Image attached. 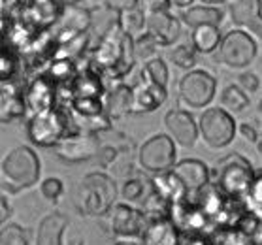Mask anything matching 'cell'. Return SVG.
Returning a JSON list of instances; mask_svg holds the SVG:
<instances>
[{
	"label": "cell",
	"instance_id": "6da1fadb",
	"mask_svg": "<svg viewBox=\"0 0 262 245\" xmlns=\"http://www.w3.org/2000/svg\"><path fill=\"white\" fill-rule=\"evenodd\" d=\"M91 64L102 79H123L136 64L134 38L125 34L117 23L100 36L91 53Z\"/></svg>",
	"mask_w": 262,
	"mask_h": 245
},
{
	"label": "cell",
	"instance_id": "7a4b0ae2",
	"mask_svg": "<svg viewBox=\"0 0 262 245\" xmlns=\"http://www.w3.org/2000/svg\"><path fill=\"white\" fill-rule=\"evenodd\" d=\"M255 175L256 172L253 170V164L242 153H230L223 157L211 170V181L219 185L221 191L236 200H245L255 181Z\"/></svg>",
	"mask_w": 262,
	"mask_h": 245
},
{
	"label": "cell",
	"instance_id": "3957f363",
	"mask_svg": "<svg viewBox=\"0 0 262 245\" xmlns=\"http://www.w3.org/2000/svg\"><path fill=\"white\" fill-rule=\"evenodd\" d=\"M117 200V185L112 175L104 172L87 173L78 191V208L83 215H107Z\"/></svg>",
	"mask_w": 262,
	"mask_h": 245
},
{
	"label": "cell",
	"instance_id": "277c9868",
	"mask_svg": "<svg viewBox=\"0 0 262 245\" xmlns=\"http://www.w3.org/2000/svg\"><path fill=\"white\" fill-rule=\"evenodd\" d=\"M42 173V162L36 151L29 145H21L10 151L2 161V181L4 189L23 191L34 187Z\"/></svg>",
	"mask_w": 262,
	"mask_h": 245
},
{
	"label": "cell",
	"instance_id": "5b68a950",
	"mask_svg": "<svg viewBox=\"0 0 262 245\" xmlns=\"http://www.w3.org/2000/svg\"><path fill=\"white\" fill-rule=\"evenodd\" d=\"M138 164L149 173H162L173 170L178 164L176 142L168 134H153L138 149Z\"/></svg>",
	"mask_w": 262,
	"mask_h": 245
},
{
	"label": "cell",
	"instance_id": "8992f818",
	"mask_svg": "<svg viewBox=\"0 0 262 245\" xmlns=\"http://www.w3.org/2000/svg\"><path fill=\"white\" fill-rule=\"evenodd\" d=\"M198 128L200 138L208 147L223 149L232 144L238 132V123L234 121V115L228 114L225 108H206L198 119Z\"/></svg>",
	"mask_w": 262,
	"mask_h": 245
},
{
	"label": "cell",
	"instance_id": "52a82bcc",
	"mask_svg": "<svg viewBox=\"0 0 262 245\" xmlns=\"http://www.w3.org/2000/svg\"><path fill=\"white\" fill-rule=\"evenodd\" d=\"M68 134V117L59 108L30 115L27 136L38 147H57Z\"/></svg>",
	"mask_w": 262,
	"mask_h": 245
},
{
	"label": "cell",
	"instance_id": "ba28073f",
	"mask_svg": "<svg viewBox=\"0 0 262 245\" xmlns=\"http://www.w3.org/2000/svg\"><path fill=\"white\" fill-rule=\"evenodd\" d=\"M179 104L187 109L208 108L217 93V79L208 70H189L178 83Z\"/></svg>",
	"mask_w": 262,
	"mask_h": 245
},
{
	"label": "cell",
	"instance_id": "9c48e42d",
	"mask_svg": "<svg viewBox=\"0 0 262 245\" xmlns=\"http://www.w3.org/2000/svg\"><path fill=\"white\" fill-rule=\"evenodd\" d=\"M256 51L258 48L253 34H249L247 30L234 29L223 36V42L217 49V60L232 70H242L255 60Z\"/></svg>",
	"mask_w": 262,
	"mask_h": 245
},
{
	"label": "cell",
	"instance_id": "30bf717a",
	"mask_svg": "<svg viewBox=\"0 0 262 245\" xmlns=\"http://www.w3.org/2000/svg\"><path fill=\"white\" fill-rule=\"evenodd\" d=\"M102 145L100 134H89V132H68L62 142L55 147V153L62 162L78 164V162L96 159Z\"/></svg>",
	"mask_w": 262,
	"mask_h": 245
},
{
	"label": "cell",
	"instance_id": "8fae6325",
	"mask_svg": "<svg viewBox=\"0 0 262 245\" xmlns=\"http://www.w3.org/2000/svg\"><path fill=\"white\" fill-rule=\"evenodd\" d=\"M107 221L112 234L119 238H134L142 236L149 219L142 209L132 208L130 204H115L107 213Z\"/></svg>",
	"mask_w": 262,
	"mask_h": 245
},
{
	"label": "cell",
	"instance_id": "7c38bea8",
	"mask_svg": "<svg viewBox=\"0 0 262 245\" xmlns=\"http://www.w3.org/2000/svg\"><path fill=\"white\" fill-rule=\"evenodd\" d=\"M57 91L59 85L49 74H40L36 76L30 85L25 91V100H27V109H30V114H42V112H49L55 109V100H57Z\"/></svg>",
	"mask_w": 262,
	"mask_h": 245
},
{
	"label": "cell",
	"instance_id": "4fadbf2b",
	"mask_svg": "<svg viewBox=\"0 0 262 245\" xmlns=\"http://www.w3.org/2000/svg\"><path fill=\"white\" fill-rule=\"evenodd\" d=\"M164 126H166V134L172 138L176 144H179L181 147H192L196 144L198 136H200V128L198 123L194 121L187 109H170L164 115Z\"/></svg>",
	"mask_w": 262,
	"mask_h": 245
},
{
	"label": "cell",
	"instance_id": "5bb4252c",
	"mask_svg": "<svg viewBox=\"0 0 262 245\" xmlns=\"http://www.w3.org/2000/svg\"><path fill=\"white\" fill-rule=\"evenodd\" d=\"M228 12L236 27L262 40V0H230Z\"/></svg>",
	"mask_w": 262,
	"mask_h": 245
},
{
	"label": "cell",
	"instance_id": "9a60e30c",
	"mask_svg": "<svg viewBox=\"0 0 262 245\" xmlns=\"http://www.w3.org/2000/svg\"><path fill=\"white\" fill-rule=\"evenodd\" d=\"M132 95H134V114H151L166 102L168 89L140 76V79L132 85Z\"/></svg>",
	"mask_w": 262,
	"mask_h": 245
},
{
	"label": "cell",
	"instance_id": "2e32d148",
	"mask_svg": "<svg viewBox=\"0 0 262 245\" xmlns=\"http://www.w3.org/2000/svg\"><path fill=\"white\" fill-rule=\"evenodd\" d=\"M173 172L178 173L179 180L185 183L187 191H189V198H194L198 192L211 183V170L198 159L179 161L173 166Z\"/></svg>",
	"mask_w": 262,
	"mask_h": 245
},
{
	"label": "cell",
	"instance_id": "e0dca14e",
	"mask_svg": "<svg viewBox=\"0 0 262 245\" xmlns=\"http://www.w3.org/2000/svg\"><path fill=\"white\" fill-rule=\"evenodd\" d=\"M147 32L161 43L162 48H166V46H172L179 38L181 23L170 10L153 12L147 13Z\"/></svg>",
	"mask_w": 262,
	"mask_h": 245
},
{
	"label": "cell",
	"instance_id": "ac0fdd59",
	"mask_svg": "<svg viewBox=\"0 0 262 245\" xmlns=\"http://www.w3.org/2000/svg\"><path fill=\"white\" fill-rule=\"evenodd\" d=\"M143 245H181V230L172 219H151L142 232Z\"/></svg>",
	"mask_w": 262,
	"mask_h": 245
},
{
	"label": "cell",
	"instance_id": "d6986e66",
	"mask_svg": "<svg viewBox=\"0 0 262 245\" xmlns=\"http://www.w3.org/2000/svg\"><path fill=\"white\" fill-rule=\"evenodd\" d=\"M104 104H106V114L110 115V119H123L128 114H134V95H132V87L130 85L123 83H115L112 89L106 93V98H104Z\"/></svg>",
	"mask_w": 262,
	"mask_h": 245
},
{
	"label": "cell",
	"instance_id": "ffe728a7",
	"mask_svg": "<svg viewBox=\"0 0 262 245\" xmlns=\"http://www.w3.org/2000/svg\"><path fill=\"white\" fill-rule=\"evenodd\" d=\"M0 119L2 123H12V121L21 119L27 114V100H25V93L15 87L12 81H2V98H0Z\"/></svg>",
	"mask_w": 262,
	"mask_h": 245
},
{
	"label": "cell",
	"instance_id": "44dd1931",
	"mask_svg": "<svg viewBox=\"0 0 262 245\" xmlns=\"http://www.w3.org/2000/svg\"><path fill=\"white\" fill-rule=\"evenodd\" d=\"M153 189L155 192H159L161 196H164L168 202L172 204H181V202H187L189 200V191H187V187L181 180H179V175L173 170L170 172H162V173H155L153 177Z\"/></svg>",
	"mask_w": 262,
	"mask_h": 245
},
{
	"label": "cell",
	"instance_id": "7402d4cb",
	"mask_svg": "<svg viewBox=\"0 0 262 245\" xmlns=\"http://www.w3.org/2000/svg\"><path fill=\"white\" fill-rule=\"evenodd\" d=\"M68 227V217L60 211L46 215L36 230V245H62V236Z\"/></svg>",
	"mask_w": 262,
	"mask_h": 245
},
{
	"label": "cell",
	"instance_id": "603a6c76",
	"mask_svg": "<svg viewBox=\"0 0 262 245\" xmlns=\"http://www.w3.org/2000/svg\"><path fill=\"white\" fill-rule=\"evenodd\" d=\"M223 17L225 13L223 10L217 6H191L183 10L181 13V19L187 27L191 29H196V27H204V25H213V27H221L223 25Z\"/></svg>",
	"mask_w": 262,
	"mask_h": 245
},
{
	"label": "cell",
	"instance_id": "cb8c5ba5",
	"mask_svg": "<svg viewBox=\"0 0 262 245\" xmlns=\"http://www.w3.org/2000/svg\"><path fill=\"white\" fill-rule=\"evenodd\" d=\"M221 42H223V34H221L219 27L213 25H204V27H196L192 29L191 34V46L194 51L200 55H211L219 49Z\"/></svg>",
	"mask_w": 262,
	"mask_h": 245
},
{
	"label": "cell",
	"instance_id": "d4e9b609",
	"mask_svg": "<svg viewBox=\"0 0 262 245\" xmlns=\"http://www.w3.org/2000/svg\"><path fill=\"white\" fill-rule=\"evenodd\" d=\"M117 25L125 34L136 40V38L147 32V13L143 12L142 6L123 10V12L117 13Z\"/></svg>",
	"mask_w": 262,
	"mask_h": 245
},
{
	"label": "cell",
	"instance_id": "484cf974",
	"mask_svg": "<svg viewBox=\"0 0 262 245\" xmlns=\"http://www.w3.org/2000/svg\"><path fill=\"white\" fill-rule=\"evenodd\" d=\"M155 191L153 189V181L142 175H130L123 181V189L121 194L128 204H143L149 198V194Z\"/></svg>",
	"mask_w": 262,
	"mask_h": 245
},
{
	"label": "cell",
	"instance_id": "4316f807",
	"mask_svg": "<svg viewBox=\"0 0 262 245\" xmlns=\"http://www.w3.org/2000/svg\"><path fill=\"white\" fill-rule=\"evenodd\" d=\"M221 108H225L228 114H242L249 108V95L242 91L238 85H228L221 95Z\"/></svg>",
	"mask_w": 262,
	"mask_h": 245
},
{
	"label": "cell",
	"instance_id": "83f0119b",
	"mask_svg": "<svg viewBox=\"0 0 262 245\" xmlns=\"http://www.w3.org/2000/svg\"><path fill=\"white\" fill-rule=\"evenodd\" d=\"M172 208L173 204L168 202L166 198L161 196L159 192H151L149 198L142 204V211L147 215V219H170L172 217Z\"/></svg>",
	"mask_w": 262,
	"mask_h": 245
},
{
	"label": "cell",
	"instance_id": "f1b7e54d",
	"mask_svg": "<svg viewBox=\"0 0 262 245\" xmlns=\"http://www.w3.org/2000/svg\"><path fill=\"white\" fill-rule=\"evenodd\" d=\"M209 239L213 245H255V241L247 234H244L236 227L217 228L209 234Z\"/></svg>",
	"mask_w": 262,
	"mask_h": 245
},
{
	"label": "cell",
	"instance_id": "f546056e",
	"mask_svg": "<svg viewBox=\"0 0 262 245\" xmlns=\"http://www.w3.org/2000/svg\"><path fill=\"white\" fill-rule=\"evenodd\" d=\"M159 48H162L161 43L157 42L155 38L149 32L142 34L140 38L134 40V55H136V62H149L159 57Z\"/></svg>",
	"mask_w": 262,
	"mask_h": 245
},
{
	"label": "cell",
	"instance_id": "4dcf8cb0",
	"mask_svg": "<svg viewBox=\"0 0 262 245\" xmlns=\"http://www.w3.org/2000/svg\"><path fill=\"white\" fill-rule=\"evenodd\" d=\"M142 76H143V78L151 79L153 83L161 85V87L168 89V79H170V72H168L166 62H164L161 57H157V59L145 62V64H143V68H142Z\"/></svg>",
	"mask_w": 262,
	"mask_h": 245
},
{
	"label": "cell",
	"instance_id": "1f68e13d",
	"mask_svg": "<svg viewBox=\"0 0 262 245\" xmlns=\"http://www.w3.org/2000/svg\"><path fill=\"white\" fill-rule=\"evenodd\" d=\"M168 59L172 60L178 68H183V70H194V64H196V51L192 46H185V43H179L168 53Z\"/></svg>",
	"mask_w": 262,
	"mask_h": 245
},
{
	"label": "cell",
	"instance_id": "d6a6232c",
	"mask_svg": "<svg viewBox=\"0 0 262 245\" xmlns=\"http://www.w3.org/2000/svg\"><path fill=\"white\" fill-rule=\"evenodd\" d=\"M0 245H29V239L19 225L8 222L0 228Z\"/></svg>",
	"mask_w": 262,
	"mask_h": 245
},
{
	"label": "cell",
	"instance_id": "836d02e7",
	"mask_svg": "<svg viewBox=\"0 0 262 245\" xmlns=\"http://www.w3.org/2000/svg\"><path fill=\"white\" fill-rule=\"evenodd\" d=\"M40 192H42V196L46 200H49V202H59V198L64 192V183L59 177H48V180L42 181Z\"/></svg>",
	"mask_w": 262,
	"mask_h": 245
},
{
	"label": "cell",
	"instance_id": "e575fe53",
	"mask_svg": "<svg viewBox=\"0 0 262 245\" xmlns=\"http://www.w3.org/2000/svg\"><path fill=\"white\" fill-rule=\"evenodd\" d=\"M17 70V59L13 57L12 51L4 49L2 51V66H0V74H2V81H12L13 74Z\"/></svg>",
	"mask_w": 262,
	"mask_h": 245
},
{
	"label": "cell",
	"instance_id": "d590c367",
	"mask_svg": "<svg viewBox=\"0 0 262 245\" xmlns=\"http://www.w3.org/2000/svg\"><path fill=\"white\" fill-rule=\"evenodd\" d=\"M242 91H245L247 95H255L258 87H260V79L255 72H242L238 76V83H236Z\"/></svg>",
	"mask_w": 262,
	"mask_h": 245
},
{
	"label": "cell",
	"instance_id": "8d00e7d4",
	"mask_svg": "<svg viewBox=\"0 0 262 245\" xmlns=\"http://www.w3.org/2000/svg\"><path fill=\"white\" fill-rule=\"evenodd\" d=\"M245 200H249L247 206H251V208L262 209V172L255 175V181H253V185H251Z\"/></svg>",
	"mask_w": 262,
	"mask_h": 245
},
{
	"label": "cell",
	"instance_id": "74e56055",
	"mask_svg": "<svg viewBox=\"0 0 262 245\" xmlns=\"http://www.w3.org/2000/svg\"><path fill=\"white\" fill-rule=\"evenodd\" d=\"M140 6L145 13L161 12V10H170V0H140Z\"/></svg>",
	"mask_w": 262,
	"mask_h": 245
},
{
	"label": "cell",
	"instance_id": "f35d334b",
	"mask_svg": "<svg viewBox=\"0 0 262 245\" xmlns=\"http://www.w3.org/2000/svg\"><path fill=\"white\" fill-rule=\"evenodd\" d=\"M238 132L242 134L245 142H249V144H256L258 138H260V132L256 130L253 125H249V123H238Z\"/></svg>",
	"mask_w": 262,
	"mask_h": 245
},
{
	"label": "cell",
	"instance_id": "ab89813d",
	"mask_svg": "<svg viewBox=\"0 0 262 245\" xmlns=\"http://www.w3.org/2000/svg\"><path fill=\"white\" fill-rule=\"evenodd\" d=\"M106 6L114 10L115 13L123 12V10H130V8L140 6V0H106Z\"/></svg>",
	"mask_w": 262,
	"mask_h": 245
},
{
	"label": "cell",
	"instance_id": "60d3db41",
	"mask_svg": "<svg viewBox=\"0 0 262 245\" xmlns=\"http://www.w3.org/2000/svg\"><path fill=\"white\" fill-rule=\"evenodd\" d=\"M0 208H2V215H0V222L2 225H6V221L10 219L12 215V208H10V204H8V198L2 194V202H0Z\"/></svg>",
	"mask_w": 262,
	"mask_h": 245
},
{
	"label": "cell",
	"instance_id": "b9f144b4",
	"mask_svg": "<svg viewBox=\"0 0 262 245\" xmlns=\"http://www.w3.org/2000/svg\"><path fill=\"white\" fill-rule=\"evenodd\" d=\"M192 2L194 0H170V6L179 8V10H187V8H191Z\"/></svg>",
	"mask_w": 262,
	"mask_h": 245
},
{
	"label": "cell",
	"instance_id": "7bdbcfd3",
	"mask_svg": "<svg viewBox=\"0 0 262 245\" xmlns=\"http://www.w3.org/2000/svg\"><path fill=\"white\" fill-rule=\"evenodd\" d=\"M60 6H83V2H87V0H57Z\"/></svg>",
	"mask_w": 262,
	"mask_h": 245
},
{
	"label": "cell",
	"instance_id": "ee69618b",
	"mask_svg": "<svg viewBox=\"0 0 262 245\" xmlns=\"http://www.w3.org/2000/svg\"><path fill=\"white\" fill-rule=\"evenodd\" d=\"M256 121H258V125L262 126V100L256 104Z\"/></svg>",
	"mask_w": 262,
	"mask_h": 245
},
{
	"label": "cell",
	"instance_id": "f6af8a7d",
	"mask_svg": "<svg viewBox=\"0 0 262 245\" xmlns=\"http://www.w3.org/2000/svg\"><path fill=\"white\" fill-rule=\"evenodd\" d=\"M202 4H206V6H209V4H223V2H230V0H200Z\"/></svg>",
	"mask_w": 262,
	"mask_h": 245
},
{
	"label": "cell",
	"instance_id": "bcb514c9",
	"mask_svg": "<svg viewBox=\"0 0 262 245\" xmlns=\"http://www.w3.org/2000/svg\"><path fill=\"white\" fill-rule=\"evenodd\" d=\"M256 151H258V155L262 157V134H260V138H258V142H256Z\"/></svg>",
	"mask_w": 262,
	"mask_h": 245
},
{
	"label": "cell",
	"instance_id": "7dc6e473",
	"mask_svg": "<svg viewBox=\"0 0 262 245\" xmlns=\"http://www.w3.org/2000/svg\"><path fill=\"white\" fill-rule=\"evenodd\" d=\"M114 245H136V243H132V241H115Z\"/></svg>",
	"mask_w": 262,
	"mask_h": 245
},
{
	"label": "cell",
	"instance_id": "c3c4849f",
	"mask_svg": "<svg viewBox=\"0 0 262 245\" xmlns=\"http://www.w3.org/2000/svg\"><path fill=\"white\" fill-rule=\"evenodd\" d=\"M260 245H262V243H260Z\"/></svg>",
	"mask_w": 262,
	"mask_h": 245
}]
</instances>
